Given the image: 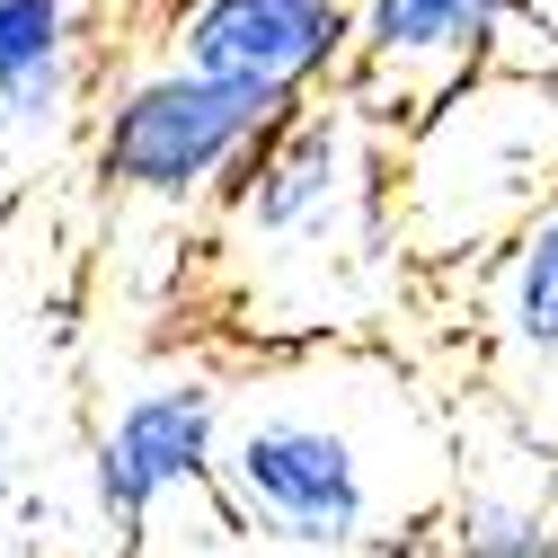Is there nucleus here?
<instances>
[{"mask_svg": "<svg viewBox=\"0 0 558 558\" xmlns=\"http://www.w3.org/2000/svg\"><path fill=\"white\" fill-rule=\"evenodd\" d=\"M231 364H151L124 381L89 426V506L116 541H143L169 506H214ZM222 523V514H214Z\"/></svg>", "mask_w": 558, "mask_h": 558, "instance_id": "obj_5", "label": "nucleus"}, {"mask_svg": "<svg viewBox=\"0 0 558 558\" xmlns=\"http://www.w3.org/2000/svg\"><path fill=\"white\" fill-rule=\"evenodd\" d=\"M390 151L399 133L355 89L293 107L248 151L195 231V311L231 345V364L399 337L426 275L399 248Z\"/></svg>", "mask_w": 558, "mask_h": 558, "instance_id": "obj_2", "label": "nucleus"}, {"mask_svg": "<svg viewBox=\"0 0 558 558\" xmlns=\"http://www.w3.org/2000/svg\"><path fill=\"white\" fill-rule=\"evenodd\" d=\"M558 195V45L497 62L444 107H426L390 151L399 248L426 284L497 257Z\"/></svg>", "mask_w": 558, "mask_h": 558, "instance_id": "obj_3", "label": "nucleus"}, {"mask_svg": "<svg viewBox=\"0 0 558 558\" xmlns=\"http://www.w3.org/2000/svg\"><path fill=\"white\" fill-rule=\"evenodd\" d=\"M541 36H549V45H558V0H541Z\"/></svg>", "mask_w": 558, "mask_h": 558, "instance_id": "obj_11", "label": "nucleus"}, {"mask_svg": "<svg viewBox=\"0 0 558 558\" xmlns=\"http://www.w3.org/2000/svg\"><path fill=\"white\" fill-rule=\"evenodd\" d=\"M452 311L461 364L478 381V399L523 426L532 444L558 452V195L452 284H426Z\"/></svg>", "mask_w": 558, "mask_h": 558, "instance_id": "obj_6", "label": "nucleus"}, {"mask_svg": "<svg viewBox=\"0 0 558 558\" xmlns=\"http://www.w3.org/2000/svg\"><path fill=\"white\" fill-rule=\"evenodd\" d=\"M444 558H558V452L487 408V444L461 426V487L435 523Z\"/></svg>", "mask_w": 558, "mask_h": 558, "instance_id": "obj_9", "label": "nucleus"}, {"mask_svg": "<svg viewBox=\"0 0 558 558\" xmlns=\"http://www.w3.org/2000/svg\"><path fill=\"white\" fill-rule=\"evenodd\" d=\"M293 107H275L240 81H204L186 62L151 53L116 72L89 98V178L116 214H151V222H186L204 231V214L231 195V178L248 169V151L266 143Z\"/></svg>", "mask_w": 558, "mask_h": 558, "instance_id": "obj_4", "label": "nucleus"}, {"mask_svg": "<svg viewBox=\"0 0 558 558\" xmlns=\"http://www.w3.org/2000/svg\"><path fill=\"white\" fill-rule=\"evenodd\" d=\"M89 107V0H0V133L53 143Z\"/></svg>", "mask_w": 558, "mask_h": 558, "instance_id": "obj_10", "label": "nucleus"}, {"mask_svg": "<svg viewBox=\"0 0 558 558\" xmlns=\"http://www.w3.org/2000/svg\"><path fill=\"white\" fill-rule=\"evenodd\" d=\"M160 53L275 107H311L355 72V0H160Z\"/></svg>", "mask_w": 558, "mask_h": 558, "instance_id": "obj_8", "label": "nucleus"}, {"mask_svg": "<svg viewBox=\"0 0 558 558\" xmlns=\"http://www.w3.org/2000/svg\"><path fill=\"white\" fill-rule=\"evenodd\" d=\"M541 0H355V89L390 133L470 89L497 62L541 53Z\"/></svg>", "mask_w": 558, "mask_h": 558, "instance_id": "obj_7", "label": "nucleus"}, {"mask_svg": "<svg viewBox=\"0 0 558 558\" xmlns=\"http://www.w3.org/2000/svg\"><path fill=\"white\" fill-rule=\"evenodd\" d=\"M461 487V408L399 345L248 355L222 390L214 514L302 558H373L435 541Z\"/></svg>", "mask_w": 558, "mask_h": 558, "instance_id": "obj_1", "label": "nucleus"}]
</instances>
